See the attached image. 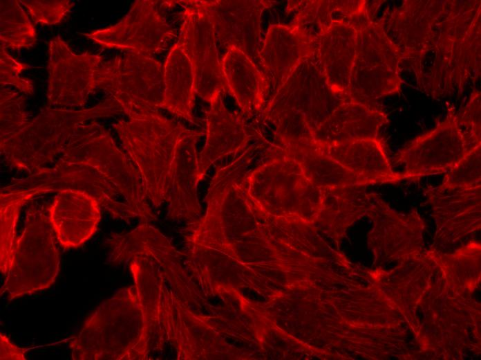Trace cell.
Here are the masks:
<instances>
[{
  "instance_id": "6da1fadb",
  "label": "cell",
  "mask_w": 481,
  "mask_h": 360,
  "mask_svg": "<svg viewBox=\"0 0 481 360\" xmlns=\"http://www.w3.org/2000/svg\"><path fill=\"white\" fill-rule=\"evenodd\" d=\"M480 14L478 0H407L378 23L419 89L444 98L480 76Z\"/></svg>"
},
{
  "instance_id": "7a4b0ae2",
  "label": "cell",
  "mask_w": 481,
  "mask_h": 360,
  "mask_svg": "<svg viewBox=\"0 0 481 360\" xmlns=\"http://www.w3.org/2000/svg\"><path fill=\"white\" fill-rule=\"evenodd\" d=\"M64 189L89 193L114 219L156 218L137 168L95 120L79 127L53 165L1 188L0 199L21 208L38 195Z\"/></svg>"
},
{
  "instance_id": "3957f363",
  "label": "cell",
  "mask_w": 481,
  "mask_h": 360,
  "mask_svg": "<svg viewBox=\"0 0 481 360\" xmlns=\"http://www.w3.org/2000/svg\"><path fill=\"white\" fill-rule=\"evenodd\" d=\"M112 125L155 208L165 202L168 217L192 222L200 213L196 144L202 132L187 128L160 110L128 116Z\"/></svg>"
},
{
  "instance_id": "277c9868",
  "label": "cell",
  "mask_w": 481,
  "mask_h": 360,
  "mask_svg": "<svg viewBox=\"0 0 481 360\" xmlns=\"http://www.w3.org/2000/svg\"><path fill=\"white\" fill-rule=\"evenodd\" d=\"M132 286L104 300L69 343L74 360L147 359L160 347L155 282L149 264L128 261Z\"/></svg>"
},
{
  "instance_id": "5b68a950",
  "label": "cell",
  "mask_w": 481,
  "mask_h": 360,
  "mask_svg": "<svg viewBox=\"0 0 481 360\" xmlns=\"http://www.w3.org/2000/svg\"><path fill=\"white\" fill-rule=\"evenodd\" d=\"M122 112L120 104L111 96L94 107L79 110L46 107L0 143L1 154L12 167L32 174L62 153L82 124Z\"/></svg>"
},
{
  "instance_id": "8992f818",
  "label": "cell",
  "mask_w": 481,
  "mask_h": 360,
  "mask_svg": "<svg viewBox=\"0 0 481 360\" xmlns=\"http://www.w3.org/2000/svg\"><path fill=\"white\" fill-rule=\"evenodd\" d=\"M245 183L251 198L270 215L310 222L319 209L321 188L285 154L247 171Z\"/></svg>"
},
{
  "instance_id": "52a82bcc",
  "label": "cell",
  "mask_w": 481,
  "mask_h": 360,
  "mask_svg": "<svg viewBox=\"0 0 481 360\" xmlns=\"http://www.w3.org/2000/svg\"><path fill=\"white\" fill-rule=\"evenodd\" d=\"M48 206L32 204L26 212L11 266L1 287L9 300L50 287L59 271V255Z\"/></svg>"
},
{
  "instance_id": "ba28073f",
  "label": "cell",
  "mask_w": 481,
  "mask_h": 360,
  "mask_svg": "<svg viewBox=\"0 0 481 360\" xmlns=\"http://www.w3.org/2000/svg\"><path fill=\"white\" fill-rule=\"evenodd\" d=\"M402 59L397 46L368 11L357 26L356 55L347 97L371 108L379 109L380 98L399 92Z\"/></svg>"
},
{
  "instance_id": "9c48e42d",
  "label": "cell",
  "mask_w": 481,
  "mask_h": 360,
  "mask_svg": "<svg viewBox=\"0 0 481 360\" xmlns=\"http://www.w3.org/2000/svg\"><path fill=\"white\" fill-rule=\"evenodd\" d=\"M95 80L97 89L108 93L127 116L162 109L163 69L153 57L129 51L102 61Z\"/></svg>"
},
{
  "instance_id": "30bf717a",
  "label": "cell",
  "mask_w": 481,
  "mask_h": 360,
  "mask_svg": "<svg viewBox=\"0 0 481 360\" xmlns=\"http://www.w3.org/2000/svg\"><path fill=\"white\" fill-rule=\"evenodd\" d=\"M157 1L138 0L117 24L84 35L104 48L153 57L176 37L174 29L159 12Z\"/></svg>"
},
{
  "instance_id": "8fae6325",
  "label": "cell",
  "mask_w": 481,
  "mask_h": 360,
  "mask_svg": "<svg viewBox=\"0 0 481 360\" xmlns=\"http://www.w3.org/2000/svg\"><path fill=\"white\" fill-rule=\"evenodd\" d=\"M184 2L177 42L191 63L196 93L209 102L226 89L214 29L198 1Z\"/></svg>"
},
{
  "instance_id": "7c38bea8",
  "label": "cell",
  "mask_w": 481,
  "mask_h": 360,
  "mask_svg": "<svg viewBox=\"0 0 481 360\" xmlns=\"http://www.w3.org/2000/svg\"><path fill=\"white\" fill-rule=\"evenodd\" d=\"M48 101L50 105H84L97 89L95 73L103 61L99 54H75L59 36L48 43Z\"/></svg>"
},
{
  "instance_id": "4fadbf2b",
  "label": "cell",
  "mask_w": 481,
  "mask_h": 360,
  "mask_svg": "<svg viewBox=\"0 0 481 360\" xmlns=\"http://www.w3.org/2000/svg\"><path fill=\"white\" fill-rule=\"evenodd\" d=\"M469 152L453 111L432 130L407 143L396 156L404 179L447 172Z\"/></svg>"
},
{
  "instance_id": "5bb4252c",
  "label": "cell",
  "mask_w": 481,
  "mask_h": 360,
  "mask_svg": "<svg viewBox=\"0 0 481 360\" xmlns=\"http://www.w3.org/2000/svg\"><path fill=\"white\" fill-rule=\"evenodd\" d=\"M213 27L216 44L236 48L250 57L258 53L264 6L257 1H198Z\"/></svg>"
},
{
  "instance_id": "9a60e30c",
  "label": "cell",
  "mask_w": 481,
  "mask_h": 360,
  "mask_svg": "<svg viewBox=\"0 0 481 360\" xmlns=\"http://www.w3.org/2000/svg\"><path fill=\"white\" fill-rule=\"evenodd\" d=\"M48 217L59 244L77 248L95 233L101 217V207L89 193L76 189L57 192L48 206Z\"/></svg>"
},
{
  "instance_id": "2e32d148",
  "label": "cell",
  "mask_w": 481,
  "mask_h": 360,
  "mask_svg": "<svg viewBox=\"0 0 481 360\" xmlns=\"http://www.w3.org/2000/svg\"><path fill=\"white\" fill-rule=\"evenodd\" d=\"M365 11L334 19L320 36L321 71L331 87L347 98L356 55L358 22Z\"/></svg>"
},
{
  "instance_id": "e0dca14e",
  "label": "cell",
  "mask_w": 481,
  "mask_h": 360,
  "mask_svg": "<svg viewBox=\"0 0 481 360\" xmlns=\"http://www.w3.org/2000/svg\"><path fill=\"white\" fill-rule=\"evenodd\" d=\"M205 116L206 141L198 154L199 170L203 178L215 162L240 152L250 137L243 116L225 106L221 94L209 102Z\"/></svg>"
},
{
  "instance_id": "ac0fdd59",
  "label": "cell",
  "mask_w": 481,
  "mask_h": 360,
  "mask_svg": "<svg viewBox=\"0 0 481 360\" xmlns=\"http://www.w3.org/2000/svg\"><path fill=\"white\" fill-rule=\"evenodd\" d=\"M481 186L449 187L440 185L426 190L433 206L439 233L455 239L480 225Z\"/></svg>"
},
{
  "instance_id": "d6986e66",
  "label": "cell",
  "mask_w": 481,
  "mask_h": 360,
  "mask_svg": "<svg viewBox=\"0 0 481 360\" xmlns=\"http://www.w3.org/2000/svg\"><path fill=\"white\" fill-rule=\"evenodd\" d=\"M315 143L325 154L343 168L375 183L404 179L402 173L393 170L384 143L378 138L334 144Z\"/></svg>"
},
{
  "instance_id": "ffe728a7",
  "label": "cell",
  "mask_w": 481,
  "mask_h": 360,
  "mask_svg": "<svg viewBox=\"0 0 481 360\" xmlns=\"http://www.w3.org/2000/svg\"><path fill=\"white\" fill-rule=\"evenodd\" d=\"M387 123L388 116L381 109L347 101L338 106L313 132V140L319 144H334L378 138L380 128Z\"/></svg>"
},
{
  "instance_id": "44dd1931",
  "label": "cell",
  "mask_w": 481,
  "mask_h": 360,
  "mask_svg": "<svg viewBox=\"0 0 481 360\" xmlns=\"http://www.w3.org/2000/svg\"><path fill=\"white\" fill-rule=\"evenodd\" d=\"M226 89L245 115L253 116L265 105L268 83L252 57L231 48L220 60Z\"/></svg>"
},
{
  "instance_id": "7402d4cb",
  "label": "cell",
  "mask_w": 481,
  "mask_h": 360,
  "mask_svg": "<svg viewBox=\"0 0 481 360\" xmlns=\"http://www.w3.org/2000/svg\"><path fill=\"white\" fill-rule=\"evenodd\" d=\"M164 94L162 109L196 123L194 116L195 76L191 63L182 46L174 44L162 65Z\"/></svg>"
},
{
  "instance_id": "603a6c76",
  "label": "cell",
  "mask_w": 481,
  "mask_h": 360,
  "mask_svg": "<svg viewBox=\"0 0 481 360\" xmlns=\"http://www.w3.org/2000/svg\"><path fill=\"white\" fill-rule=\"evenodd\" d=\"M284 154L295 160L305 176L319 188L375 183L356 175L325 154L314 140L285 143Z\"/></svg>"
},
{
  "instance_id": "cb8c5ba5",
  "label": "cell",
  "mask_w": 481,
  "mask_h": 360,
  "mask_svg": "<svg viewBox=\"0 0 481 360\" xmlns=\"http://www.w3.org/2000/svg\"><path fill=\"white\" fill-rule=\"evenodd\" d=\"M365 186H346L321 188V200L314 220L330 231L341 232L354 219L370 209L374 195Z\"/></svg>"
},
{
  "instance_id": "d4e9b609",
  "label": "cell",
  "mask_w": 481,
  "mask_h": 360,
  "mask_svg": "<svg viewBox=\"0 0 481 360\" xmlns=\"http://www.w3.org/2000/svg\"><path fill=\"white\" fill-rule=\"evenodd\" d=\"M377 228L375 241L386 251L398 253L415 248L419 242L422 225L417 215L401 218L377 197L375 198Z\"/></svg>"
},
{
  "instance_id": "484cf974",
  "label": "cell",
  "mask_w": 481,
  "mask_h": 360,
  "mask_svg": "<svg viewBox=\"0 0 481 360\" xmlns=\"http://www.w3.org/2000/svg\"><path fill=\"white\" fill-rule=\"evenodd\" d=\"M0 44L3 48H30L37 42L34 26L19 5V1L1 0Z\"/></svg>"
},
{
  "instance_id": "4316f807",
  "label": "cell",
  "mask_w": 481,
  "mask_h": 360,
  "mask_svg": "<svg viewBox=\"0 0 481 360\" xmlns=\"http://www.w3.org/2000/svg\"><path fill=\"white\" fill-rule=\"evenodd\" d=\"M26 98L19 92L2 88L0 91V143L21 129L28 122Z\"/></svg>"
},
{
  "instance_id": "83f0119b",
  "label": "cell",
  "mask_w": 481,
  "mask_h": 360,
  "mask_svg": "<svg viewBox=\"0 0 481 360\" xmlns=\"http://www.w3.org/2000/svg\"><path fill=\"white\" fill-rule=\"evenodd\" d=\"M481 145L470 150L444 176L441 185L449 187L481 186Z\"/></svg>"
},
{
  "instance_id": "f1b7e54d",
  "label": "cell",
  "mask_w": 481,
  "mask_h": 360,
  "mask_svg": "<svg viewBox=\"0 0 481 360\" xmlns=\"http://www.w3.org/2000/svg\"><path fill=\"white\" fill-rule=\"evenodd\" d=\"M480 105V92L475 91L461 112L456 114L457 124L469 152L481 143Z\"/></svg>"
},
{
  "instance_id": "f546056e",
  "label": "cell",
  "mask_w": 481,
  "mask_h": 360,
  "mask_svg": "<svg viewBox=\"0 0 481 360\" xmlns=\"http://www.w3.org/2000/svg\"><path fill=\"white\" fill-rule=\"evenodd\" d=\"M35 23L54 25L63 20L74 3L69 0H22Z\"/></svg>"
},
{
  "instance_id": "4dcf8cb0",
  "label": "cell",
  "mask_w": 481,
  "mask_h": 360,
  "mask_svg": "<svg viewBox=\"0 0 481 360\" xmlns=\"http://www.w3.org/2000/svg\"><path fill=\"white\" fill-rule=\"evenodd\" d=\"M30 66L20 63L11 57L5 48L0 47V84L15 86L26 94L32 95L34 92L33 82L28 78H21L20 74Z\"/></svg>"
},
{
  "instance_id": "1f68e13d",
  "label": "cell",
  "mask_w": 481,
  "mask_h": 360,
  "mask_svg": "<svg viewBox=\"0 0 481 360\" xmlns=\"http://www.w3.org/2000/svg\"><path fill=\"white\" fill-rule=\"evenodd\" d=\"M29 349L19 347L12 343L3 333H0V359L25 360Z\"/></svg>"
}]
</instances>
